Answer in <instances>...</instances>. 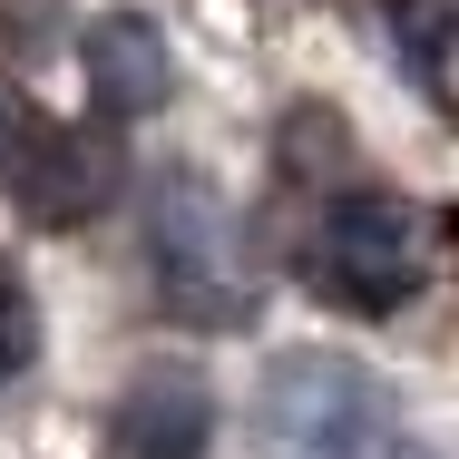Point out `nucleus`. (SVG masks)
<instances>
[{"label":"nucleus","mask_w":459,"mask_h":459,"mask_svg":"<svg viewBox=\"0 0 459 459\" xmlns=\"http://www.w3.org/2000/svg\"><path fill=\"white\" fill-rule=\"evenodd\" d=\"M255 440H264V459H420L401 411L371 391V371L333 362V352H293L264 371Z\"/></svg>","instance_id":"nucleus-1"},{"label":"nucleus","mask_w":459,"mask_h":459,"mask_svg":"<svg viewBox=\"0 0 459 459\" xmlns=\"http://www.w3.org/2000/svg\"><path fill=\"white\" fill-rule=\"evenodd\" d=\"M147 274H157V303L195 333L255 323V264L235 245V215L195 177H157V195H147Z\"/></svg>","instance_id":"nucleus-2"},{"label":"nucleus","mask_w":459,"mask_h":459,"mask_svg":"<svg viewBox=\"0 0 459 459\" xmlns=\"http://www.w3.org/2000/svg\"><path fill=\"white\" fill-rule=\"evenodd\" d=\"M313 283L333 293V303H352V313H401L420 283H430V215L411 205V195H333L323 205V225H313Z\"/></svg>","instance_id":"nucleus-3"},{"label":"nucleus","mask_w":459,"mask_h":459,"mask_svg":"<svg viewBox=\"0 0 459 459\" xmlns=\"http://www.w3.org/2000/svg\"><path fill=\"white\" fill-rule=\"evenodd\" d=\"M10 195L30 205V225H98L127 195V157H117V137L98 117H30Z\"/></svg>","instance_id":"nucleus-4"},{"label":"nucleus","mask_w":459,"mask_h":459,"mask_svg":"<svg viewBox=\"0 0 459 459\" xmlns=\"http://www.w3.org/2000/svg\"><path fill=\"white\" fill-rule=\"evenodd\" d=\"M79 59H89V89L108 117H157L167 98H177V59H167V30L147 20V10H98L89 39H79Z\"/></svg>","instance_id":"nucleus-5"},{"label":"nucleus","mask_w":459,"mask_h":459,"mask_svg":"<svg viewBox=\"0 0 459 459\" xmlns=\"http://www.w3.org/2000/svg\"><path fill=\"white\" fill-rule=\"evenodd\" d=\"M215 440V401L195 371H147L127 401H117V450L127 459H205Z\"/></svg>","instance_id":"nucleus-6"},{"label":"nucleus","mask_w":459,"mask_h":459,"mask_svg":"<svg viewBox=\"0 0 459 459\" xmlns=\"http://www.w3.org/2000/svg\"><path fill=\"white\" fill-rule=\"evenodd\" d=\"M30 362H39V303H30L20 264H0V381H20Z\"/></svg>","instance_id":"nucleus-7"}]
</instances>
